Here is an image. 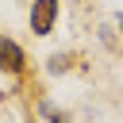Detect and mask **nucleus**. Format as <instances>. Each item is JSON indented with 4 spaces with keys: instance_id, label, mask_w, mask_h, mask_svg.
I'll use <instances>...</instances> for the list:
<instances>
[{
    "instance_id": "nucleus-1",
    "label": "nucleus",
    "mask_w": 123,
    "mask_h": 123,
    "mask_svg": "<svg viewBox=\"0 0 123 123\" xmlns=\"http://www.w3.org/2000/svg\"><path fill=\"white\" fill-rule=\"evenodd\" d=\"M58 19H62V0H31V12H27L31 35H38V38L54 35Z\"/></svg>"
},
{
    "instance_id": "nucleus-2",
    "label": "nucleus",
    "mask_w": 123,
    "mask_h": 123,
    "mask_svg": "<svg viewBox=\"0 0 123 123\" xmlns=\"http://www.w3.org/2000/svg\"><path fill=\"white\" fill-rule=\"evenodd\" d=\"M27 50L12 38V35H0V73L4 77H23L27 73Z\"/></svg>"
},
{
    "instance_id": "nucleus-3",
    "label": "nucleus",
    "mask_w": 123,
    "mask_h": 123,
    "mask_svg": "<svg viewBox=\"0 0 123 123\" xmlns=\"http://www.w3.org/2000/svg\"><path fill=\"white\" fill-rule=\"evenodd\" d=\"M69 69H73V54L54 50V54L46 58V73H69Z\"/></svg>"
},
{
    "instance_id": "nucleus-4",
    "label": "nucleus",
    "mask_w": 123,
    "mask_h": 123,
    "mask_svg": "<svg viewBox=\"0 0 123 123\" xmlns=\"http://www.w3.org/2000/svg\"><path fill=\"white\" fill-rule=\"evenodd\" d=\"M38 115H42L46 123H69V111H62V108H54L50 100H38Z\"/></svg>"
},
{
    "instance_id": "nucleus-5",
    "label": "nucleus",
    "mask_w": 123,
    "mask_h": 123,
    "mask_svg": "<svg viewBox=\"0 0 123 123\" xmlns=\"http://www.w3.org/2000/svg\"><path fill=\"white\" fill-rule=\"evenodd\" d=\"M115 31H119V35H123V12H119V15H115Z\"/></svg>"
}]
</instances>
